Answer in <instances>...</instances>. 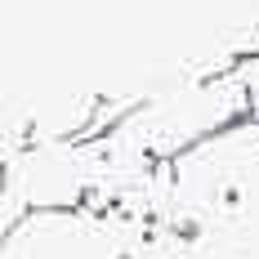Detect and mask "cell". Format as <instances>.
Listing matches in <instances>:
<instances>
[{"label":"cell","mask_w":259,"mask_h":259,"mask_svg":"<svg viewBox=\"0 0 259 259\" xmlns=\"http://www.w3.org/2000/svg\"><path fill=\"white\" fill-rule=\"evenodd\" d=\"M237 121H246V90L233 67H179L125 103L107 130L152 165H165Z\"/></svg>","instance_id":"cell-1"},{"label":"cell","mask_w":259,"mask_h":259,"mask_svg":"<svg viewBox=\"0 0 259 259\" xmlns=\"http://www.w3.org/2000/svg\"><path fill=\"white\" fill-rule=\"evenodd\" d=\"M103 188V148L90 139H23L0 165V197L14 219L40 210H85Z\"/></svg>","instance_id":"cell-2"},{"label":"cell","mask_w":259,"mask_h":259,"mask_svg":"<svg viewBox=\"0 0 259 259\" xmlns=\"http://www.w3.org/2000/svg\"><path fill=\"white\" fill-rule=\"evenodd\" d=\"M148 233L121 210H40L0 233V259H130Z\"/></svg>","instance_id":"cell-3"},{"label":"cell","mask_w":259,"mask_h":259,"mask_svg":"<svg viewBox=\"0 0 259 259\" xmlns=\"http://www.w3.org/2000/svg\"><path fill=\"white\" fill-rule=\"evenodd\" d=\"M233 72H237V80H241V90H246V116L259 125V31L250 36V45L237 58Z\"/></svg>","instance_id":"cell-4"}]
</instances>
